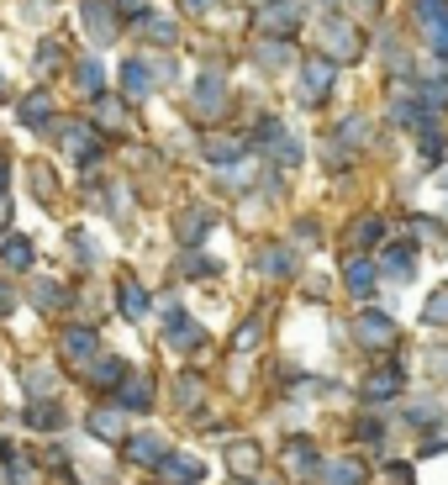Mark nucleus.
<instances>
[{
  "label": "nucleus",
  "mask_w": 448,
  "mask_h": 485,
  "mask_svg": "<svg viewBox=\"0 0 448 485\" xmlns=\"http://www.w3.org/2000/svg\"><path fill=\"white\" fill-rule=\"evenodd\" d=\"M227 106H233V90H227V80H222L216 69H206V74L190 85V111H195L201 121H216L222 111H227Z\"/></svg>",
  "instance_id": "1"
},
{
  "label": "nucleus",
  "mask_w": 448,
  "mask_h": 485,
  "mask_svg": "<svg viewBox=\"0 0 448 485\" xmlns=\"http://www.w3.org/2000/svg\"><path fill=\"white\" fill-rule=\"evenodd\" d=\"M422 322H433V328H448V290H433V296H427V311H422Z\"/></svg>",
  "instance_id": "31"
},
{
  "label": "nucleus",
  "mask_w": 448,
  "mask_h": 485,
  "mask_svg": "<svg viewBox=\"0 0 448 485\" xmlns=\"http://www.w3.org/2000/svg\"><path fill=\"white\" fill-rule=\"evenodd\" d=\"M5 180H11V164H5V158H0V190H5Z\"/></svg>",
  "instance_id": "41"
},
{
  "label": "nucleus",
  "mask_w": 448,
  "mask_h": 485,
  "mask_svg": "<svg viewBox=\"0 0 448 485\" xmlns=\"http://www.w3.org/2000/svg\"><path fill=\"white\" fill-rule=\"evenodd\" d=\"M63 354H69V359H95V354H100V338L90 333V328H63Z\"/></svg>",
  "instance_id": "13"
},
{
  "label": "nucleus",
  "mask_w": 448,
  "mask_h": 485,
  "mask_svg": "<svg viewBox=\"0 0 448 485\" xmlns=\"http://www.w3.org/2000/svg\"><path fill=\"white\" fill-rule=\"evenodd\" d=\"M63 148H69L74 164H95L100 158V132L85 127V121H63Z\"/></svg>",
  "instance_id": "6"
},
{
  "label": "nucleus",
  "mask_w": 448,
  "mask_h": 485,
  "mask_svg": "<svg viewBox=\"0 0 448 485\" xmlns=\"http://www.w3.org/2000/svg\"><path fill=\"white\" fill-rule=\"evenodd\" d=\"M16 117L27 121V127H48V121H53V100L37 90V95H27V100L16 106Z\"/></svg>",
  "instance_id": "19"
},
{
  "label": "nucleus",
  "mask_w": 448,
  "mask_h": 485,
  "mask_svg": "<svg viewBox=\"0 0 448 485\" xmlns=\"http://www.w3.org/2000/svg\"><path fill=\"white\" fill-rule=\"evenodd\" d=\"M74 74H80V85H85L90 95H100V63H95V59H85Z\"/></svg>",
  "instance_id": "35"
},
{
  "label": "nucleus",
  "mask_w": 448,
  "mask_h": 485,
  "mask_svg": "<svg viewBox=\"0 0 448 485\" xmlns=\"http://www.w3.org/2000/svg\"><path fill=\"white\" fill-rule=\"evenodd\" d=\"M90 380H95V385H111V391H117L121 380H127V364L111 359V354H106V359L95 354V369H90Z\"/></svg>",
  "instance_id": "22"
},
{
  "label": "nucleus",
  "mask_w": 448,
  "mask_h": 485,
  "mask_svg": "<svg viewBox=\"0 0 448 485\" xmlns=\"http://www.w3.org/2000/svg\"><path fill=\"white\" fill-rule=\"evenodd\" d=\"M80 16H85V32L95 43H117V0H85L80 5Z\"/></svg>",
  "instance_id": "5"
},
{
  "label": "nucleus",
  "mask_w": 448,
  "mask_h": 485,
  "mask_svg": "<svg viewBox=\"0 0 448 485\" xmlns=\"http://www.w3.org/2000/svg\"><path fill=\"white\" fill-rule=\"evenodd\" d=\"M206 227H211V212H190L185 222H179V238H185V242H201V238H206Z\"/></svg>",
  "instance_id": "30"
},
{
  "label": "nucleus",
  "mask_w": 448,
  "mask_h": 485,
  "mask_svg": "<svg viewBox=\"0 0 448 485\" xmlns=\"http://www.w3.org/2000/svg\"><path fill=\"white\" fill-rule=\"evenodd\" d=\"M375 280H380V270H375L369 259H348V270H343V285H348L354 296H369V290H375Z\"/></svg>",
  "instance_id": "15"
},
{
  "label": "nucleus",
  "mask_w": 448,
  "mask_h": 485,
  "mask_svg": "<svg viewBox=\"0 0 448 485\" xmlns=\"http://www.w3.org/2000/svg\"><path fill=\"white\" fill-rule=\"evenodd\" d=\"M90 433H95V438H121V406L117 412H106V406L90 412Z\"/></svg>",
  "instance_id": "27"
},
{
  "label": "nucleus",
  "mask_w": 448,
  "mask_h": 485,
  "mask_svg": "<svg viewBox=\"0 0 448 485\" xmlns=\"http://www.w3.org/2000/svg\"><path fill=\"white\" fill-rule=\"evenodd\" d=\"M117 296H121V311L138 322V317H148V296H143V285L132 280V274H121V285H117Z\"/></svg>",
  "instance_id": "17"
},
{
  "label": "nucleus",
  "mask_w": 448,
  "mask_h": 485,
  "mask_svg": "<svg viewBox=\"0 0 448 485\" xmlns=\"http://www.w3.org/2000/svg\"><path fill=\"white\" fill-rule=\"evenodd\" d=\"M412 270H417V253H412V248H401V242L386 248V274L390 280H412Z\"/></svg>",
  "instance_id": "21"
},
{
  "label": "nucleus",
  "mask_w": 448,
  "mask_h": 485,
  "mask_svg": "<svg viewBox=\"0 0 448 485\" xmlns=\"http://www.w3.org/2000/svg\"><path fill=\"white\" fill-rule=\"evenodd\" d=\"M117 406H121V412H148V406H153V380L127 375V380L117 385Z\"/></svg>",
  "instance_id": "10"
},
{
  "label": "nucleus",
  "mask_w": 448,
  "mask_h": 485,
  "mask_svg": "<svg viewBox=\"0 0 448 485\" xmlns=\"http://www.w3.org/2000/svg\"><path fill=\"white\" fill-rule=\"evenodd\" d=\"M354 238L364 242V248H375V242L386 238V227H380V216H364V222H354Z\"/></svg>",
  "instance_id": "32"
},
{
  "label": "nucleus",
  "mask_w": 448,
  "mask_h": 485,
  "mask_svg": "<svg viewBox=\"0 0 448 485\" xmlns=\"http://www.w3.org/2000/svg\"><path fill=\"white\" fill-rule=\"evenodd\" d=\"M348 5H354L358 16H364V22H369V16H380V5H386V0H348Z\"/></svg>",
  "instance_id": "36"
},
{
  "label": "nucleus",
  "mask_w": 448,
  "mask_h": 485,
  "mask_svg": "<svg viewBox=\"0 0 448 485\" xmlns=\"http://www.w3.org/2000/svg\"><path fill=\"white\" fill-rule=\"evenodd\" d=\"M259 443H248V438H238V449H227V464H238L243 475H253V470H259Z\"/></svg>",
  "instance_id": "28"
},
{
  "label": "nucleus",
  "mask_w": 448,
  "mask_h": 485,
  "mask_svg": "<svg viewBox=\"0 0 448 485\" xmlns=\"http://www.w3.org/2000/svg\"><path fill=\"white\" fill-rule=\"evenodd\" d=\"M259 338H264V322H259V317H248V322H243L238 333H233V348H253Z\"/></svg>",
  "instance_id": "33"
},
{
  "label": "nucleus",
  "mask_w": 448,
  "mask_h": 485,
  "mask_svg": "<svg viewBox=\"0 0 448 485\" xmlns=\"http://www.w3.org/2000/svg\"><path fill=\"white\" fill-rule=\"evenodd\" d=\"M354 338L364 348H390V343H396V322H390L386 311H358Z\"/></svg>",
  "instance_id": "7"
},
{
  "label": "nucleus",
  "mask_w": 448,
  "mask_h": 485,
  "mask_svg": "<svg viewBox=\"0 0 448 485\" xmlns=\"http://www.w3.org/2000/svg\"><path fill=\"white\" fill-rule=\"evenodd\" d=\"M169 338H175V348H195V343H201V328H195V322H175Z\"/></svg>",
  "instance_id": "34"
},
{
  "label": "nucleus",
  "mask_w": 448,
  "mask_h": 485,
  "mask_svg": "<svg viewBox=\"0 0 448 485\" xmlns=\"http://www.w3.org/2000/svg\"><path fill=\"white\" fill-rule=\"evenodd\" d=\"M264 274H274V280H291V270H296V253L291 248H264Z\"/></svg>",
  "instance_id": "24"
},
{
  "label": "nucleus",
  "mask_w": 448,
  "mask_h": 485,
  "mask_svg": "<svg viewBox=\"0 0 448 485\" xmlns=\"http://www.w3.org/2000/svg\"><path fill=\"white\" fill-rule=\"evenodd\" d=\"M206 5H211V0H185V11H190V16H201Z\"/></svg>",
  "instance_id": "38"
},
{
  "label": "nucleus",
  "mask_w": 448,
  "mask_h": 485,
  "mask_svg": "<svg viewBox=\"0 0 448 485\" xmlns=\"http://www.w3.org/2000/svg\"><path fill=\"white\" fill-rule=\"evenodd\" d=\"M296 27H300V0H264V5H259V32L291 37Z\"/></svg>",
  "instance_id": "4"
},
{
  "label": "nucleus",
  "mask_w": 448,
  "mask_h": 485,
  "mask_svg": "<svg viewBox=\"0 0 448 485\" xmlns=\"http://www.w3.org/2000/svg\"><path fill=\"white\" fill-rule=\"evenodd\" d=\"M127 459H132V464H143V470H158V464H164V459H169V443H164V438H158V433H132V438H127Z\"/></svg>",
  "instance_id": "8"
},
{
  "label": "nucleus",
  "mask_w": 448,
  "mask_h": 485,
  "mask_svg": "<svg viewBox=\"0 0 448 485\" xmlns=\"http://www.w3.org/2000/svg\"><path fill=\"white\" fill-rule=\"evenodd\" d=\"M117 11H138L143 16V0H117Z\"/></svg>",
  "instance_id": "39"
},
{
  "label": "nucleus",
  "mask_w": 448,
  "mask_h": 485,
  "mask_svg": "<svg viewBox=\"0 0 448 485\" xmlns=\"http://www.w3.org/2000/svg\"><path fill=\"white\" fill-rule=\"evenodd\" d=\"M396 391H401V364H390V369H380V375H369V380H364V401H375V406L390 401Z\"/></svg>",
  "instance_id": "12"
},
{
  "label": "nucleus",
  "mask_w": 448,
  "mask_h": 485,
  "mask_svg": "<svg viewBox=\"0 0 448 485\" xmlns=\"http://www.w3.org/2000/svg\"><path fill=\"white\" fill-rule=\"evenodd\" d=\"M153 85H158V69H148V59H127L121 63V90H127V100H143Z\"/></svg>",
  "instance_id": "9"
},
{
  "label": "nucleus",
  "mask_w": 448,
  "mask_h": 485,
  "mask_svg": "<svg viewBox=\"0 0 448 485\" xmlns=\"http://www.w3.org/2000/svg\"><path fill=\"white\" fill-rule=\"evenodd\" d=\"M138 27H143V37H153L158 48H169V43H175V37H179V27H175V22H169V16H148V11L138 16Z\"/></svg>",
  "instance_id": "20"
},
{
  "label": "nucleus",
  "mask_w": 448,
  "mask_h": 485,
  "mask_svg": "<svg viewBox=\"0 0 448 485\" xmlns=\"http://www.w3.org/2000/svg\"><path fill=\"white\" fill-rule=\"evenodd\" d=\"M417 22H422L427 48L443 59V53H448V5H443V0H417Z\"/></svg>",
  "instance_id": "3"
},
{
  "label": "nucleus",
  "mask_w": 448,
  "mask_h": 485,
  "mask_svg": "<svg viewBox=\"0 0 448 485\" xmlns=\"http://www.w3.org/2000/svg\"><path fill=\"white\" fill-rule=\"evenodd\" d=\"M11 311V285H0V317Z\"/></svg>",
  "instance_id": "40"
},
{
  "label": "nucleus",
  "mask_w": 448,
  "mask_h": 485,
  "mask_svg": "<svg viewBox=\"0 0 448 485\" xmlns=\"http://www.w3.org/2000/svg\"><path fill=\"white\" fill-rule=\"evenodd\" d=\"M22 423H27V427H59L63 412L53 406V401H32L27 412H22Z\"/></svg>",
  "instance_id": "25"
},
{
  "label": "nucleus",
  "mask_w": 448,
  "mask_h": 485,
  "mask_svg": "<svg viewBox=\"0 0 448 485\" xmlns=\"http://www.w3.org/2000/svg\"><path fill=\"white\" fill-rule=\"evenodd\" d=\"M0 253H5V264H11V270H27V264H32V242L22 238V233H11V238L0 242Z\"/></svg>",
  "instance_id": "26"
},
{
  "label": "nucleus",
  "mask_w": 448,
  "mask_h": 485,
  "mask_svg": "<svg viewBox=\"0 0 448 485\" xmlns=\"http://www.w3.org/2000/svg\"><path fill=\"white\" fill-rule=\"evenodd\" d=\"M317 475H322V485H364V464L358 459H328Z\"/></svg>",
  "instance_id": "11"
},
{
  "label": "nucleus",
  "mask_w": 448,
  "mask_h": 485,
  "mask_svg": "<svg viewBox=\"0 0 448 485\" xmlns=\"http://www.w3.org/2000/svg\"><path fill=\"white\" fill-rule=\"evenodd\" d=\"M121 121H127V111H121V95H95V127H111V132H117Z\"/></svg>",
  "instance_id": "23"
},
{
  "label": "nucleus",
  "mask_w": 448,
  "mask_h": 485,
  "mask_svg": "<svg viewBox=\"0 0 448 485\" xmlns=\"http://www.w3.org/2000/svg\"><path fill=\"white\" fill-rule=\"evenodd\" d=\"M53 69H63V48H59V37H48V43L37 48V74H53Z\"/></svg>",
  "instance_id": "29"
},
{
  "label": "nucleus",
  "mask_w": 448,
  "mask_h": 485,
  "mask_svg": "<svg viewBox=\"0 0 448 485\" xmlns=\"http://www.w3.org/2000/svg\"><path fill=\"white\" fill-rule=\"evenodd\" d=\"M253 59H259V69H285L296 53H291V43H285V37H274V43L264 37V43L253 48Z\"/></svg>",
  "instance_id": "18"
},
{
  "label": "nucleus",
  "mask_w": 448,
  "mask_h": 485,
  "mask_svg": "<svg viewBox=\"0 0 448 485\" xmlns=\"http://www.w3.org/2000/svg\"><path fill=\"white\" fill-rule=\"evenodd\" d=\"M322 43H328L332 53H358V37L348 32L343 16H328V22H322ZM332 53H328V59H332Z\"/></svg>",
  "instance_id": "14"
},
{
  "label": "nucleus",
  "mask_w": 448,
  "mask_h": 485,
  "mask_svg": "<svg viewBox=\"0 0 448 485\" xmlns=\"http://www.w3.org/2000/svg\"><path fill=\"white\" fill-rule=\"evenodd\" d=\"M438 449H448V433H427V443H422V454H438Z\"/></svg>",
  "instance_id": "37"
},
{
  "label": "nucleus",
  "mask_w": 448,
  "mask_h": 485,
  "mask_svg": "<svg viewBox=\"0 0 448 485\" xmlns=\"http://www.w3.org/2000/svg\"><path fill=\"white\" fill-rule=\"evenodd\" d=\"M332 80H338V59L317 53V59L300 63V100H328Z\"/></svg>",
  "instance_id": "2"
},
{
  "label": "nucleus",
  "mask_w": 448,
  "mask_h": 485,
  "mask_svg": "<svg viewBox=\"0 0 448 485\" xmlns=\"http://www.w3.org/2000/svg\"><path fill=\"white\" fill-rule=\"evenodd\" d=\"M158 470H164V480H179V485H195V480H201V464H195L190 454H175V449H169V459H164Z\"/></svg>",
  "instance_id": "16"
}]
</instances>
